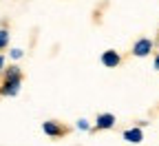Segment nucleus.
<instances>
[{"label": "nucleus", "mask_w": 159, "mask_h": 146, "mask_svg": "<svg viewBox=\"0 0 159 146\" xmlns=\"http://www.w3.org/2000/svg\"><path fill=\"white\" fill-rule=\"evenodd\" d=\"M9 31L7 29H0V51H5L7 47H9Z\"/></svg>", "instance_id": "7"}, {"label": "nucleus", "mask_w": 159, "mask_h": 146, "mask_svg": "<svg viewBox=\"0 0 159 146\" xmlns=\"http://www.w3.org/2000/svg\"><path fill=\"white\" fill-rule=\"evenodd\" d=\"M119 62H122V58H119V53H117V51L108 49V51H104V53H102V64H104V67L115 69V67H119Z\"/></svg>", "instance_id": "3"}, {"label": "nucleus", "mask_w": 159, "mask_h": 146, "mask_svg": "<svg viewBox=\"0 0 159 146\" xmlns=\"http://www.w3.org/2000/svg\"><path fill=\"white\" fill-rule=\"evenodd\" d=\"M150 51H152V40L150 38H139L133 45V55L135 58H146Z\"/></svg>", "instance_id": "2"}, {"label": "nucleus", "mask_w": 159, "mask_h": 146, "mask_svg": "<svg viewBox=\"0 0 159 146\" xmlns=\"http://www.w3.org/2000/svg\"><path fill=\"white\" fill-rule=\"evenodd\" d=\"M22 55H25L22 49H18V47H16V49H9V58H11V60H20Z\"/></svg>", "instance_id": "9"}, {"label": "nucleus", "mask_w": 159, "mask_h": 146, "mask_svg": "<svg viewBox=\"0 0 159 146\" xmlns=\"http://www.w3.org/2000/svg\"><path fill=\"white\" fill-rule=\"evenodd\" d=\"M5 67H7V58H5L2 53H0V73L5 71Z\"/></svg>", "instance_id": "10"}, {"label": "nucleus", "mask_w": 159, "mask_h": 146, "mask_svg": "<svg viewBox=\"0 0 159 146\" xmlns=\"http://www.w3.org/2000/svg\"><path fill=\"white\" fill-rule=\"evenodd\" d=\"M155 69H157V71H159V55H157V58H155Z\"/></svg>", "instance_id": "11"}, {"label": "nucleus", "mask_w": 159, "mask_h": 146, "mask_svg": "<svg viewBox=\"0 0 159 146\" xmlns=\"http://www.w3.org/2000/svg\"><path fill=\"white\" fill-rule=\"evenodd\" d=\"M22 89V71L18 64L5 67L2 71V82H0V95L5 97H16Z\"/></svg>", "instance_id": "1"}, {"label": "nucleus", "mask_w": 159, "mask_h": 146, "mask_svg": "<svg viewBox=\"0 0 159 146\" xmlns=\"http://www.w3.org/2000/svg\"><path fill=\"white\" fill-rule=\"evenodd\" d=\"M113 126H115V115H113V113H102V115H97L95 129L106 131V129H113Z\"/></svg>", "instance_id": "4"}, {"label": "nucleus", "mask_w": 159, "mask_h": 146, "mask_svg": "<svg viewBox=\"0 0 159 146\" xmlns=\"http://www.w3.org/2000/svg\"><path fill=\"white\" fill-rule=\"evenodd\" d=\"M42 131H44L49 137H60V135H64V129L60 126L57 122H44V124H42Z\"/></svg>", "instance_id": "5"}, {"label": "nucleus", "mask_w": 159, "mask_h": 146, "mask_svg": "<svg viewBox=\"0 0 159 146\" xmlns=\"http://www.w3.org/2000/svg\"><path fill=\"white\" fill-rule=\"evenodd\" d=\"M124 139L130 142V144H139L144 139V133H142V129H126L124 131Z\"/></svg>", "instance_id": "6"}, {"label": "nucleus", "mask_w": 159, "mask_h": 146, "mask_svg": "<svg viewBox=\"0 0 159 146\" xmlns=\"http://www.w3.org/2000/svg\"><path fill=\"white\" fill-rule=\"evenodd\" d=\"M75 126H77L80 131H91V124H89V120H84V117H82V120H77V122H75Z\"/></svg>", "instance_id": "8"}]
</instances>
